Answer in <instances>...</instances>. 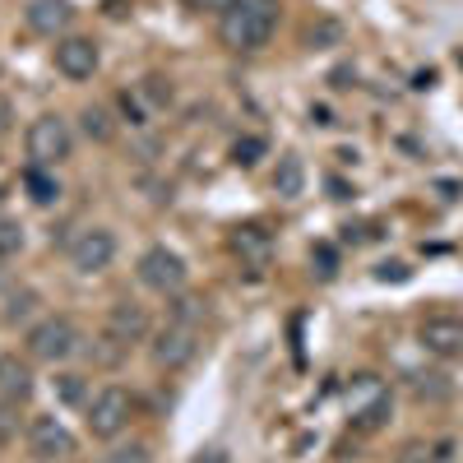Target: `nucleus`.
I'll return each instance as SVG.
<instances>
[{"label":"nucleus","mask_w":463,"mask_h":463,"mask_svg":"<svg viewBox=\"0 0 463 463\" xmlns=\"http://www.w3.org/2000/svg\"><path fill=\"white\" fill-rule=\"evenodd\" d=\"M274 24H279L274 0H232L218 14V37L227 52H260L274 37Z\"/></svg>","instance_id":"obj_1"},{"label":"nucleus","mask_w":463,"mask_h":463,"mask_svg":"<svg viewBox=\"0 0 463 463\" xmlns=\"http://www.w3.org/2000/svg\"><path fill=\"white\" fill-rule=\"evenodd\" d=\"M74 347H80V329H74L70 316H47L28 329V357L33 362H65L74 357Z\"/></svg>","instance_id":"obj_3"},{"label":"nucleus","mask_w":463,"mask_h":463,"mask_svg":"<svg viewBox=\"0 0 463 463\" xmlns=\"http://www.w3.org/2000/svg\"><path fill=\"white\" fill-rule=\"evenodd\" d=\"M116 260V237L111 227H84L80 237L70 241V264L80 274H102V269Z\"/></svg>","instance_id":"obj_6"},{"label":"nucleus","mask_w":463,"mask_h":463,"mask_svg":"<svg viewBox=\"0 0 463 463\" xmlns=\"http://www.w3.org/2000/svg\"><path fill=\"white\" fill-rule=\"evenodd\" d=\"M260 158H264V139L260 135H246V139L232 144V163H237V167H255Z\"/></svg>","instance_id":"obj_18"},{"label":"nucleus","mask_w":463,"mask_h":463,"mask_svg":"<svg viewBox=\"0 0 463 463\" xmlns=\"http://www.w3.org/2000/svg\"><path fill=\"white\" fill-rule=\"evenodd\" d=\"M19 250H24V227L14 218H0V260L19 255Z\"/></svg>","instance_id":"obj_20"},{"label":"nucleus","mask_w":463,"mask_h":463,"mask_svg":"<svg viewBox=\"0 0 463 463\" xmlns=\"http://www.w3.org/2000/svg\"><path fill=\"white\" fill-rule=\"evenodd\" d=\"M417 343L427 347L431 357L458 362V357H463V320H454V316H431V320H421Z\"/></svg>","instance_id":"obj_9"},{"label":"nucleus","mask_w":463,"mask_h":463,"mask_svg":"<svg viewBox=\"0 0 463 463\" xmlns=\"http://www.w3.org/2000/svg\"><path fill=\"white\" fill-rule=\"evenodd\" d=\"M200 334H195V325H167L158 338H153V362L158 366H167V371H176V366H185L190 357L200 353V343H195Z\"/></svg>","instance_id":"obj_10"},{"label":"nucleus","mask_w":463,"mask_h":463,"mask_svg":"<svg viewBox=\"0 0 463 463\" xmlns=\"http://www.w3.org/2000/svg\"><path fill=\"white\" fill-rule=\"evenodd\" d=\"M200 5H204V10H218V14H222V10L232 5V0H200Z\"/></svg>","instance_id":"obj_27"},{"label":"nucleus","mask_w":463,"mask_h":463,"mask_svg":"<svg viewBox=\"0 0 463 463\" xmlns=\"http://www.w3.org/2000/svg\"><path fill=\"white\" fill-rule=\"evenodd\" d=\"M28 394H33V366L19 362L14 353H0V399L24 403Z\"/></svg>","instance_id":"obj_14"},{"label":"nucleus","mask_w":463,"mask_h":463,"mask_svg":"<svg viewBox=\"0 0 463 463\" xmlns=\"http://www.w3.org/2000/svg\"><path fill=\"white\" fill-rule=\"evenodd\" d=\"M130 417H135V399L121 390V384H107V390H98L93 403H89V436L116 440L130 427Z\"/></svg>","instance_id":"obj_4"},{"label":"nucleus","mask_w":463,"mask_h":463,"mask_svg":"<svg viewBox=\"0 0 463 463\" xmlns=\"http://www.w3.org/2000/svg\"><path fill=\"white\" fill-rule=\"evenodd\" d=\"M28 449H33V458H43V463H61V458L74 454V436L65 431L61 417H33Z\"/></svg>","instance_id":"obj_8"},{"label":"nucleus","mask_w":463,"mask_h":463,"mask_svg":"<svg viewBox=\"0 0 463 463\" xmlns=\"http://www.w3.org/2000/svg\"><path fill=\"white\" fill-rule=\"evenodd\" d=\"M316 260H320V274L329 279V274H334V250H329V246H320V250H316Z\"/></svg>","instance_id":"obj_26"},{"label":"nucleus","mask_w":463,"mask_h":463,"mask_svg":"<svg viewBox=\"0 0 463 463\" xmlns=\"http://www.w3.org/2000/svg\"><path fill=\"white\" fill-rule=\"evenodd\" d=\"M24 19H28V28L37 37H61L74 24V5H70V0H28Z\"/></svg>","instance_id":"obj_12"},{"label":"nucleus","mask_w":463,"mask_h":463,"mask_svg":"<svg viewBox=\"0 0 463 463\" xmlns=\"http://www.w3.org/2000/svg\"><path fill=\"white\" fill-rule=\"evenodd\" d=\"M102 463H153V454H148V445H116V449H107L102 454Z\"/></svg>","instance_id":"obj_21"},{"label":"nucleus","mask_w":463,"mask_h":463,"mask_svg":"<svg viewBox=\"0 0 463 463\" xmlns=\"http://www.w3.org/2000/svg\"><path fill=\"white\" fill-rule=\"evenodd\" d=\"M232 255H237L246 269H269V260H274V237H269L264 227L246 222L232 232Z\"/></svg>","instance_id":"obj_13"},{"label":"nucleus","mask_w":463,"mask_h":463,"mask_svg":"<svg viewBox=\"0 0 463 463\" xmlns=\"http://www.w3.org/2000/svg\"><path fill=\"white\" fill-rule=\"evenodd\" d=\"M33 306H37V292H33V288H19V292L10 297L5 325H19V320H28V316H33Z\"/></svg>","instance_id":"obj_19"},{"label":"nucleus","mask_w":463,"mask_h":463,"mask_svg":"<svg viewBox=\"0 0 463 463\" xmlns=\"http://www.w3.org/2000/svg\"><path fill=\"white\" fill-rule=\"evenodd\" d=\"M380 279H384V283H390V279L403 283V279H408V269H403V264H380Z\"/></svg>","instance_id":"obj_25"},{"label":"nucleus","mask_w":463,"mask_h":463,"mask_svg":"<svg viewBox=\"0 0 463 463\" xmlns=\"http://www.w3.org/2000/svg\"><path fill=\"white\" fill-rule=\"evenodd\" d=\"M107 338L121 343V347L144 343L148 338V311H144L139 301H116L111 311H107Z\"/></svg>","instance_id":"obj_11"},{"label":"nucleus","mask_w":463,"mask_h":463,"mask_svg":"<svg viewBox=\"0 0 463 463\" xmlns=\"http://www.w3.org/2000/svg\"><path fill=\"white\" fill-rule=\"evenodd\" d=\"M52 61H56V70L65 74V80H74V84H80V80H93L98 65H102L93 37H61L56 52H52Z\"/></svg>","instance_id":"obj_7"},{"label":"nucleus","mask_w":463,"mask_h":463,"mask_svg":"<svg viewBox=\"0 0 463 463\" xmlns=\"http://www.w3.org/2000/svg\"><path fill=\"white\" fill-rule=\"evenodd\" d=\"M14 130V102L10 98H0V139H5Z\"/></svg>","instance_id":"obj_23"},{"label":"nucleus","mask_w":463,"mask_h":463,"mask_svg":"<svg viewBox=\"0 0 463 463\" xmlns=\"http://www.w3.org/2000/svg\"><path fill=\"white\" fill-rule=\"evenodd\" d=\"M24 144H28L33 167H61V163H70V153H74L70 121H65V116H56V111L37 116V121L28 126V135H24Z\"/></svg>","instance_id":"obj_2"},{"label":"nucleus","mask_w":463,"mask_h":463,"mask_svg":"<svg viewBox=\"0 0 463 463\" xmlns=\"http://www.w3.org/2000/svg\"><path fill=\"white\" fill-rule=\"evenodd\" d=\"M274 190H279L283 200H297L301 190H306V167H301L297 153H283V158H279V167H274Z\"/></svg>","instance_id":"obj_15"},{"label":"nucleus","mask_w":463,"mask_h":463,"mask_svg":"<svg viewBox=\"0 0 463 463\" xmlns=\"http://www.w3.org/2000/svg\"><path fill=\"white\" fill-rule=\"evenodd\" d=\"M24 185H28V200L33 204H56L61 200V185H56L52 167H28L24 172Z\"/></svg>","instance_id":"obj_16"},{"label":"nucleus","mask_w":463,"mask_h":463,"mask_svg":"<svg viewBox=\"0 0 463 463\" xmlns=\"http://www.w3.org/2000/svg\"><path fill=\"white\" fill-rule=\"evenodd\" d=\"M185 279H190V269H185V260H181L176 250L148 246V250L139 255V283H144V288L163 292V297H176V292L185 288Z\"/></svg>","instance_id":"obj_5"},{"label":"nucleus","mask_w":463,"mask_h":463,"mask_svg":"<svg viewBox=\"0 0 463 463\" xmlns=\"http://www.w3.org/2000/svg\"><path fill=\"white\" fill-rule=\"evenodd\" d=\"M144 98H148L153 107H167V102H172V89H163V80H144Z\"/></svg>","instance_id":"obj_22"},{"label":"nucleus","mask_w":463,"mask_h":463,"mask_svg":"<svg viewBox=\"0 0 463 463\" xmlns=\"http://www.w3.org/2000/svg\"><path fill=\"white\" fill-rule=\"evenodd\" d=\"M80 121H84V135H89V139H98V144H107V139H111V130H116V126H111V111H107V107H98V102L80 111Z\"/></svg>","instance_id":"obj_17"},{"label":"nucleus","mask_w":463,"mask_h":463,"mask_svg":"<svg viewBox=\"0 0 463 463\" xmlns=\"http://www.w3.org/2000/svg\"><path fill=\"white\" fill-rule=\"evenodd\" d=\"M61 394L74 403V399H80V375H61Z\"/></svg>","instance_id":"obj_24"}]
</instances>
